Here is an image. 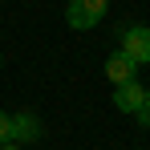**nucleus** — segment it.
I'll list each match as a JSON object with an SVG mask.
<instances>
[{
	"label": "nucleus",
	"mask_w": 150,
	"mask_h": 150,
	"mask_svg": "<svg viewBox=\"0 0 150 150\" xmlns=\"http://www.w3.org/2000/svg\"><path fill=\"white\" fill-rule=\"evenodd\" d=\"M105 12H110V0H69L65 21H69V28L85 33V28L101 25V21H105Z\"/></svg>",
	"instance_id": "1"
},
{
	"label": "nucleus",
	"mask_w": 150,
	"mask_h": 150,
	"mask_svg": "<svg viewBox=\"0 0 150 150\" xmlns=\"http://www.w3.org/2000/svg\"><path fill=\"white\" fill-rule=\"evenodd\" d=\"M122 53L138 61V69L150 65V25H126L122 28Z\"/></svg>",
	"instance_id": "2"
},
{
	"label": "nucleus",
	"mask_w": 150,
	"mask_h": 150,
	"mask_svg": "<svg viewBox=\"0 0 150 150\" xmlns=\"http://www.w3.org/2000/svg\"><path fill=\"white\" fill-rule=\"evenodd\" d=\"M142 101H146V85H142L138 77H134V81H122V85H114V110H122V114H138Z\"/></svg>",
	"instance_id": "3"
},
{
	"label": "nucleus",
	"mask_w": 150,
	"mask_h": 150,
	"mask_svg": "<svg viewBox=\"0 0 150 150\" xmlns=\"http://www.w3.org/2000/svg\"><path fill=\"white\" fill-rule=\"evenodd\" d=\"M41 134H45V122H41L33 110L12 114V142H16V146H25V142H41Z\"/></svg>",
	"instance_id": "4"
},
{
	"label": "nucleus",
	"mask_w": 150,
	"mask_h": 150,
	"mask_svg": "<svg viewBox=\"0 0 150 150\" xmlns=\"http://www.w3.org/2000/svg\"><path fill=\"white\" fill-rule=\"evenodd\" d=\"M134 77H138V61L134 57H126L122 49L105 57V81L110 85H122V81H134Z\"/></svg>",
	"instance_id": "5"
},
{
	"label": "nucleus",
	"mask_w": 150,
	"mask_h": 150,
	"mask_svg": "<svg viewBox=\"0 0 150 150\" xmlns=\"http://www.w3.org/2000/svg\"><path fill=\"white\" fill-rule=\"evenodd\" d=\"M4 142H12V114L8 110H0V146Z\"/></svg>",
	"instance_id": "6"
},
{
	"label": "nucleus",
	"mask_w": 150,
	"mask_h": 150,
	"mask_svg": "<svg viewBox=\"0 0 150 150\" xmlns=\"http://www.w3.org/2000/svg\"><path fill=\"white\" fill-rule=\"evenodd\" d=\"M0 150H25V146H16V142H4V146H0Z\"/></svg>",
	"instance_id": "7"
},
{
	"label": "nucleus",
	"mask_w": 150,
	"mask_h": 150,
	"mask_svg": "<svg viewBox=\"0 0 150 150\" xmlns=\"http://www.w3.org/2000/svg\"><path fill=\"white\" fill-rule=\"evenodd\" d=\"M142 110H146V114H150V85H146V101H142Z\"/></svg>",
	"instance_id": "8"
}]
</instances>
